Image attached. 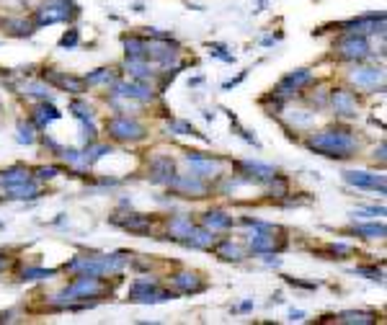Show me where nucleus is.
I'll list each match as a JSON object with an SVG mask.
<instances>
[{
    "mask_svg": "<svg viewBox=\"0 0 387 325\" xmlns=\"http://www.w3.org/2000/svg\"><path fill=\"white\" fill-rule=\"evenodd\" d=\"M305 144L307 150H315L318 155H325L331 160H349L356 153L359 140L346 126H331V129H323L318 135H310Z\"/></svg>",
    "mask_w": 387,
    "mask_h": 325,
    "instance_id": "f257e3e1",
    "label": "nucleus"
},
{
    "mask_svg": "<svg viewBox=\"0 0 387 325\" xmlns=\"http://www.w3.org/2000/svg\"><path fill=\"white\" fill-rule=\"evenodd\" d=\"M81 13V8L75 6V0H44L34 13V24L36 28L52 26V24H67L72 18Z\"/></svg>",
    "mask_w": 387,
    "mask_h": 325,
    "instance_id": "f03ea898",
    "label": "nucleus"
},
{
    "mask_svg": "<svg viewBox=\"0 0 387 325\" xmlns=\"http://www.w3.org/2000/svg\"><path fill=\"white\" fill-rule=\"evenodd\" d=\"M106 135L114 142H140L145 140V126L137 119L126 117V114H117V117L106 119Z\"/></svg>",
    "mask_w": 387,
    "mask_h": 325,
    "instance_id": "7ed1b4c3",
    "label": "nucleus"
},
{
    "mask_svg": "<svg viewBox=\"0 0 387 325\" xmlns=\"http://www.w3.org/2000/svg\"><path fill=\"white\" fill-rule=\"evenodd\" d=\"M334 49L341 60H346V62H364V60H370L372 57L370 39L364 34H343L334 44Z\"/></svg>",
    "mask_w": 387,
    "mask_h": 325,
    "instance_id": "20e7f679",
    "label": "nucleus"
},
{
    "mask_svg": "<svg viewBox=\"0 0 387 325\" xmlns=\"http://www.w3.org/2000/svg\"><path fill=\"white\" fill-rule=\"evenodd\" d=\"M334 28H338L341 34H377V31H385V10H372V13H361L356 18H349V21H341L336 24Z\"/></svg>",
    "mask_w": 387,
    "mask_h": 325,
    "instance_id": "39448f33",
    "label": "nucleus"
},
{
    "mask_svg": "<svg viewBox=\"0 0 387 325\" xmlns=\"http://www.w3.org/2000/svg\"><path fill=\"white\" fill-rule=\"evenodd\" d=\"M183 160L191 165V173H194V176H199V178H204V181L225 176V160H222V158L197 153V150H186V153H183Z\"/></svg>",
    "mask_w": 387,
    "mask_h": 325,
    "instance_id": "423d86ee",
    "label": "nucleus"
},
{
    "mask_svg": "<svg viewBox=\"0 0 387 325\" xmlns=\"http://www.w3.org/2000/svg\"><path fill=\"white\" fill-rule=\"evenodd\" d=\"M313 81H315V78H313V72L307 70V67H299V70L287 72V75H284V78L277 83V88L271 90V93H274L277 99H281L284 103H287L289 99L299 96V90L307 88V85H310Z\"/></svg>",
    "mask_w": 387,
    "mask_h": 325,
    "instance_id": "0eeeda50",
    "label": "nucleus"
},
{
    "mask_svg": "<svg viewBox=\"0 0 387 325\" xmlns=\"http://www.w3.org/2000/svg\"><path fill=\"white\" fill-rule=\"evenodd\" d=\"M168 189L176 194V197H186V199H201L209 194V186L204 178H199L194 173H176L171 181H168Z\"/></svg>",
    "mask_w": 387,
    "mask_h": 325,
    "instance_id": "6e6552de",
    "label": "nucleus"
},
{
    "mask_svg": "<svg viewBox=\"0 0 387 325\" xmlns=\"http://www.w3.org/2000/svg\"><path fill=\"white\" fill-rule=\"evenodd\" d=\"M111 93L114 96H122L126 101H137V103H153L155 96H158V90L150 85V83H142V81H117L111 85Z\"/></svg>",
    "mask_w": 387,
    "mask_h": 325,
    "instance_id": "1a4fd4ad",
    "label": "nucleus"
},
{
    "mask_svg": "<svg viewBox=\"0 0 387 325\" xmlns=\"http://www.w3.org/2000/svg\"><path fill=\"white\" fill-rule=\"evenodd\" d=\"M343 183H349L354 189H364V191H377L379 197L387 194V181L385 173H370V171H343L341 173Z\"/></svg>",
    "mask_w": 387,
    "mask_h": 325,
    "instance_id": "9d476101",
    "label": "nucleus"
},
{
    "mask_svg": "<svg viewBox=\"0 0 387 325\" xmlns=\"http://www.w3.org/2000/svg\"><path fill=\"white\" fill-rule=\"evenodd\" d=\"M42 81L57 90H67L72 96H81V93H85V88H88L83 78L70 75V72H65V70H54V67H44V70H42Z\"/></svg>",
    "mask_w": 387,
    "mask_h": 325,
    "instance_id": "9b49d317",
    "label": "nucleus"
},
{
    "mask_svg": "<svg viewBox=\"0 0 387 325\" xmlns=\"http://www.w3.org/2000/svg\"><path fill=\"white\" fill-rule=\"evenodd\" d=\"M328 103H331L336 117H341V119H354L359 114V99H356V93L349 88H334L328 93Z\"/></svg>",
    "mask_w": 387,
    "mask_h": 325,
    "instance_id": "f8f14e48",
    "label": "nucleus"
},
{
    "mask_svg": "<svg viewBox=\"0 0 387 325\" xmlns=\"http://www.w3.org/2000/svg\"><path fill=\"white\" fill-rule=\"evenodd\" d=\"M108 222L132 235H150L153 230V217L140 215V212H117L114 217H108Z\"/></svg>",
    "mask_w": 387,
    "mask_h": 325,
    "instance_id": "ddd939ff",
    "label": "nucleus"
},
{
    "mask_svg": "<svg viewBox=\"0 0 387 325\" xmlns=\"http://www.w3.org/2000/svg\"><path fill=\"white\" fill-rule=\"evenodd\" d=\"M349 83L361 90H385V70L382 67H361L359 65L349 72Z\"/></svg>",
    "mask_w": 387,
    "mask_h": 325,
    "instance_id": "4468645a",
    "label": "nucleus"
},
{
    "mask_svg": "<svg viewBox=\"0 0 387 325\" xmlns=\"http://www.w3.org/2000/svg\"><path fill=\"white\" fill-rule=\"evenodd\" d=\"M168 284L176 289V294H201V292H207V281L197 271H176V274H171Z\"/></svg>",
    "mask_w": 387,
    "mask_h": 325,
    "instance_id": "2eb2a0df",
    "label": "nucleus"
},
{
    "mask_svg": "<svg viewBox=\"0 0 387 325\" xmlns=\"http://www.w3.org/2000/svg\"><path fill=\"white\" fill-rule=\"evenodd\" d=\"M39 197H42V186L36 178L8 183L0 189V199H8V201H36Z\"/></svg>",
    "mask_w": 387,
    "mask_h": 325,
    "instance_id": "dca6fc26",
    "label": "nucleus"
},
{
    "mask_svg": "<svg viewBox=\"0 0 387 325\" xmlns=\"http://www.w3.org/2000/svg\"><path fill=\"white\" fill-rule=\"evenodd\" d=\"M147 173H150V183L168 186V181L176 176V162H173L171 155H153L147 162Z\"/></svg>",
    "mask_w": 387,
    "mask_h": 325,
    "instance_id": "f3484780",
    "label": "nucleus"
},
{
    "mask_svg": "<svg viewBox=\"0 0 387 325\" xmlns=\"http://www.w3.org/2000/svg\"><path fill=\"white\" fill-rule=\"evenodd\" d=\"M217 240V233L215 230H209L204 225H194L189 230L186 238H181V245H186V248H194V251H209Z\"/></svg>",
    "mask_w": 387,
    "mask_h": 325,
    "instance_id": "a211bd4d",
    "label": "nucleus"
},
{
    "mask_svg": "<svg viewBox=\"0 0 387 325\" xmlns=\"http://www.w3.org/2000/svg\"><path fill=\"white\" fill-rule=\"evenodd\" d=\"M122 67H124V72L132 81H142V83H153L160 75V70H155L150 60H132V57H126Z\"/></svg>",
    "mask_w": 387,
    "mask_h": 325,
    "instance_id": "6ab92c4d",
    "label": "nucleus"
},
{
    "mask_svg": "<svg viewBox=\"0 0 387 325\" xmlns=\"http://www.w3.org/2000/svg\"><path fill=\"white\" fill-rule=\"evenodd\" d=\"M209 251H215V256H220L222 261H230V263H240V261H245V258H248V251H245L240 243H235L233 238L215 240V245H212Z\"/></svg>",
    "mask_w": 387,
    "mask_h": 325,
    "instance_id": "aec40b11",
    "label": "nucleus"
},
{
    "mask_svg": "<svg viewBox=\"0 0 387 325\" xmlns=\"http://www.w3.org/2000/svg\"><path fill=\"white\" fill-rule=\"evenodd\" d=\"M155 289H160V281L155 279V276H137L132 284H129V294H126V299L129 302H135V305H142L145 299H147V294H153Z\"/></svg>",
    "mask_w": 387,
    "mask_h": 325,
    "instance_id": "412c9836",
    "label": "nucleus"
},
{
    "mask_svg": "<svg viewBox=\"0 0 387 325\" xmlns=\"http://www.w3.org/2000/svg\"><path fill=\"white\" fill-rule=\"evenodd\" d=\"M60 117H63V111L54 106L52 101H39L34 106V111H31V124L36 129H47V126L52 124V122H57Z\"/></svg>",
    "mask_w": 387,
    "mask_h": 325,
    "instance_id": "4be33fe9",
    "label": "nucleus"
},
{
    "mask_svg": "<svg viewBox=\"0 0 387 325\" xmlns=\"http://www.w3.org/2000/svg\"><path fill=\"white\" fill-rule=\"evenodd\" d=\"M0 28H3V34L16 36V39H26L36 31V26L26 18H0Z\"/></svg>",
    "mask_w": 387,
    "mask_h": 325,
    "instance_id": "5701e85b",
    "label": "nucleus"
},
{
    "mask_svg": "<svg viewBox=\"0 0 387 325\" xmlns=\"http://www.w3.org/2000/svg\"><path fill=\"white\" fill-rule=\"evenodd\" d=\"M201 225L209 227V230H215V233H222V230H233L235 219L233 215H227L222 209H209L201 215Z\"/></svg>",
    "mask_w": 387,
    "mask_h": 325,
    "instance_id": "b1692460",
    "label": "nucleus"
},
{
    "mask_svg": "<svg viewBox=\"0 0 387 325\" xmlns=\"http://www.w3.org/2000/svg\"><path fill=\"white\" fill-rule=\"evenodd\" d=\"M191 227H194V219L189 215H173L168 219V233H165L163 240H179L181 243V238H186Z\"/></svg>",
    "mask_w": 387,
    "mask_h": 325,
    "instance_id": "393cba45",
    "label": "nucleus"
},
{
    "mask_svg": "<svg viewBox=\"0 0 387 325\" xmlns=\"http://www.w3.org/2000/svg\"><path fill=\"white\" fill-rule=\"evenodd\" d=\"M334 320L341 325H372L377 320V315L370 310H343V312L334 315Z\"/></svg>",
    "mask_w": 387,
    "mask_h": 325,
    "instance_id": "a878e982",
    "label": "nucleus"
},
{
    "mask_svg": "<svg viewBox=\"0 0 387 325\" xmlns=\"http://www.w3.org/2000/svg\"><path fill=\"white\" fill-rule=\"evenodd\" d=\"M124 54L132 60H147V36H122Z\"/></svg>",
    "mask_w": 387,
    "mask_h": 325,
    "instance_id": "bb28decb",
    "label": "nucleus"
},
{
    "mask_svg": "<svg viewBox=\"0 0 387 325\" xmlns=\"http://www.w3.org/2000/svg\"><path fill=\"white\" fill-rule=\"evenodd\" d=\"M28 178H34V176H31V168L21 165V162L10 165L6 171H0V186H8V183H18V181H28Z\"/></svg>",
    "mask_w": 387,
    "mask_h": 325,
    "instance_id": "cd10ccee",
    "label": "nucleus"
},
{
    "mask_svg": "<svg viewBox=\"0 0 387 325\" xmlns=\"http://www.w3.org/2000/svg\"><path fill=\"white\" fill-rule=\"evenodd\" d=\"M114 153V147L106 142H88L85 147H83V155H85V160H88V165H96V162L101 160V158H106V155Z\"/></svg>",
    "mask_w": 387,
    "mask_h": 325,
    "instance_id": "c85d7f7f",
    "label": "nucleus"
},
{
    "mask_svg": "<svg viewBox=\"0 0 387 325\" xmlns=\"http://www.w3.org/2000/svg\"><path fill=\"white\" fill-rule=\"evenodd\" d=\"M60 158H63V160L70 165L72 171H78V173L88 171V168H90L88 160H85V155H83V150H75V147H63Z\"/></svg>",
    "mask_w": 387,
    "mask_h": 325,
    "instance_id": "c756f323",
    "label": "nucleus"
},
{
    "mask_svg": "<svg viewBox=\"0 0 387 325\" xmlns=\"http://www.w3.org/2000/svg\"><path fill=\"white\" fill-rule=\"evenodd\" d=\"M60 269H42V266H26V269H21L18 274V279L21 281H42V279H52L57 276Z\"/></svg>",
    "mask_w": 387,
    "mask_h": 325,
    "instance_id": "7c9ffc66",
    "label": "nucleus"
},
{
    "mask_svg": "<svg viewBox=\"0 0 387 325\" xmlns=\"http://www.w3.org/2000/svg\"><path fill=\"white\" fill-rule=\"evenodd\" d=\"M352 233L364 238V240H382V238L387 235V230L382 222H370V225H356Z\"/></svg>",
    "mask_w": 387,
    "mask_h": 325,
    "instance_id": "2f4dec72",
    "label": "nucleus"
},
{
    "mask_svg": "<svg viewBox=\"0 0 387 325\" xmlns=\"http://www.w3.org/2000/svg\"><path fill=\"white\" fill-rule=\"evenodd\" d=\"M83 81H85V85H114L119 78L111 70H108V67H99V70L88 72Z\"/></svg>",
    "mask_w": 387,
    "mask_h": 325,
    "instance_id": "473e14b6",
    "label": "nucleus"
},
{
    "mask_svg": "<svg viewBox=\"0 0 387 325\" xmlns=\"http://www.w3.org/2000/svg\"><path fill=\"white\" fill-rule=\"evenodd\" d=\"M24 93L31 96V99H39V101H52V85H47L44 81L24 83Z\"/></svg>",
    "mask_w": 387,
    "mask_h": 325,
    "instance_id": "72a5a7b5",
    "label": "nucleus"
},
{
    "mask_svg": "<svg viewBox=\"0 0 387 325\" xmlns=\"http://www.w3.org/2000/svg\"><path fill=\"white\" fill-rule=\"evenodd\" d=\"M70 114L78 119V122H90V119L96 117L93 106H90V103H85V101H81V99L70 101Z\"/></svg>",
    "mask_w": 387,
    "mask_h": 325,
    "instance_id": "f704fd0d",
    "label": "nucleus"
},
{
    "mask_svg": "<svg viewBox=\"0 0 387 325\" xmlns=\"http://www.w3.org/2000/svg\"><path fill=\"white\" fill-rule=\"evenodd\" d=\"M292 124H295V129H310V126L315 124V111H310V108H297V111L292 114Z\"/></svg>",
    "mask_w": 387,
    "mask_h": 325,
    "instance_id": "c9c22d12",
    "label": "nucleus"
},
{
    "mask_svg": "<svg viewBox=\"0 0 387 325\" xmlns=\"http://www.w3.org/2000/svg\"><path fill=\"white\" fill-rule=\"evenodd\" d=\"M16 140L21 144H34L36 142V126L31 122H18L16 124Z\"/></svg>",
    "mask_w": 387,
    "mask_h": 325,
    "instance_id": "e433bc0d",
    "label": "nucleus"
},
{
    "mask_svg": "<svg viewBox=\"0 0 387 325\" xmlns=\"http://www.w3.org/2000/svg\"><path fill=\"white\" fill-rule=\"evenodd\" d=\"M60 173H63V165H39V168L31 171V176L36 181H54Z\"/></svg>",
    "mask_w": 387,
    "mask_h": 325,
    "instance_id": "4c0bfd02",
    "label": "nucleus"
},
{
    "mask_svg": "<svg viewBox=\"0 0 387 325\" xmlns=\"http://www.w3.org/2000/svg\"><path fill=\"white\" fill-rule=\"evenodd\" d=\"M168 129H171L173 135H194V137H201L197 132V129H194V126L189 124V122H183V119H168Z\"/></svg>",
    "mask_w": 387,
    "mask_h": 325,
    "instance_id": "58836bf2",
    "label": "nucleus"
},
{
    "mask_svg": "<svg viewBox=\"0 0 387 325\" xmlns=\"http://www.w3.org/2000/svg\"><path fill=\"white\" fill-rule=\"evenodd\" d=\"M78 44H81V31H78V28H67L63 34V39L57 42L60 49H75Z\"/></svg>",
    "mask_w": 387,
    "mask_h": 325,
    "instance_id": "ea45409f",
    "label": "nucleus"
},
{
    "mask_svg": "<svg viewBox=\"0 0 387 325\" xmlns=\"http://www.w3.org/2000/svg\"><path fill=\"white\" fill-rule=\"evenodd\" d=\"M227 47L225 44H209V54L217 57V60H225V62H235V54L233 52H225Z\"/></svg>",
    "mask_w": 387,
    "mask_h": 325,
    "instance_id": "a19ab883",
    "label": "nucleus"
},
{
    "mask_svg": "<svg viewBox=\"0 0 387 325\" xmlns=\"http://www.w3.org/2000/svg\"><path fill=\"white\" fill-rule=\"evenodd\" d=\"M233 124H235V135L240 137V140H245V142L248 144H253V147H261V142H258V140H256V135H251V132H248V129H243V126L238 124V119L233 117Z\"/></svg>",
    "mask_w": 387,
    "mask_h": 325,
    "instance_id": "79ce46f5",
    "label": "nucleus"
},
{
    "mask_svg": "<svg viewBox=\"0 0 387 325\" xmlns=\"http://www.w3.org/2000/svg\"><path fill=\"white\" fill-rule=\"evenodd\" d=\"M354 274H361V276H367V279L382 281V269H377V266H356Z\"/></svg>",
    "mask_w": 387,
    "mask_h": 325,
    "instance_id": "37998d69",
    "label": "nucleus"
},
{
    "mask_svg": "<svg viewBox=\"0 0 387 325\" xmlns=\"http://www.w3.org/2000/svg\"><path fill=\"white\" fill-rule=\"evenodd\" d=\"M117 186H122V181H119V178H111V176H101V178L96 181V183H93L90 189L101 191V189H117Z\"/></svg>",
    "mask_w": 387,
    "mask_h": 325,
    "instance_id": "c03bdc74",
    "label": "nucleus"
},
{
    "mask_svg": "<svg viewBox=\"0 0 387 325\" xmlns=\"http://www.w3.org/2000/svg\"><path fill=\"white\" fill-rule=\"evenodd\" d=\"M328 251L334 253V258H349V256H354V248L346 243H334L328 245Z\"/></svg>",
    "mask_w": 387,
    "mask_h": 325,
    "instance_id": "a18cd8bd",
    "label": "nucleus"
},
{
    "mask_svg": "<svg viewBox=\"0 0 387 325\" xmlns=\"http://www.w3.org/2000/svg\"><path fill=\"white\" fill-rule=\"evenodd\" d=\"M354 215L372 217V219H374V217H385V207H382V204H379V207H374V204H372V207H361L359 212H354Z\"/></svg>",
    "mask_w": 387,
    "mask_h": 325,
    "instance_id": "49530a36",
    "label": "nucleus"
},
{
    "mask_svg": "<svg viewBox=\"0 0 387 325\" xmlns=\"http://www.w3.org/2000/svg\"><path fill=\"white\" fill-rule=\"evenodd\" d=\"M42 142H44V150H52V155H60V153H63V144L54 142V140H52L49 135H44V140H42Z\"/></svg>",
    "mask_w": 387,
    "mask_h": 325,
    "instance_id": "de8ad7c7",
    "label": "nucleus"
},
{
    "mask_svg": "<svg viewBox=\"0 0 387 325\" xmlns=\"http://www.w3.org/2000/svg\"><path fill=\"white\" fill-rule=\"evenodd\" d=\"M287 284H292V287H299V289H318V281H302V279H289V276H287Z\"/></svg>",
    "mask_w": 387,
    "mask_h": 325,
    "instance_id": "09e8293b",
    "label": "nucleus"
},
{
    "mask_svg": "<svg viewBox=\"0 0 387 325\" xmlns=\"http://www.w3.org/2000/svg\"><path fill=\"white\" fill-rule=\"evenodd\" d=\"M147 36H150V39H171V31H160V28H155V26H150L147 28Z\"/></svg>",
    "mask_w": 387,
    "mask_h": 325,
    "instance_id": "8fccbe9b",
    "label": "nucleus"
},
{
    "mask_svg": "<svg viewBox=\"0 0 387 325\" xmlns=\"http://www.w3.org/2000/svg\"><path fill=\"white\" fill-rule=\"evenodd\" d=\"M305 312H302V310H289V320H292V323H302V320H305Z\"/></svg>",
    "mask_w": 387,
    "mask_h": 325,
    "instance_id": "3c124183",
    "label": "nucleus"
},
{
    "mask_svg": "<svg viewBox=\"0 0 387 325\" xmlns=\"http://www.w3.org/2000/svg\"><path fill=\"white\" fill-rule=\"evenodd\" d=\"M6 266H8V253H6V251H0V274L6 271Z\"/></svg>",
    "mask_w": 387,
    "mask_h": 325,
    "instance_id": "603ef678",
    "label": "nucleus"
},
{
    "mask_svg": "<svg viewBox=\"0 0 387 325\" xmlns=\"http://www.w3.org/2000/svg\"><path fill=\"white\" fill-rule=\"evenodd\" d=\"M279 39H281V36H266V39H263L261 44H263V47H271V44H277Z\"/></svg>",
    "mask_w": 387,
    "mask_h": 325,
    "instance_id": "864d4df0",
    "label": "nucleus"
},
{
    "mask_svg": "<svg viewBox=\"0 0 387 325\" xmlns=\"http://www.w3.org/2000/svg\"><path fill=\"white\" fill-rule=\"evenodd\" d=\"M238 310H240V312H248V310H253V299H245V302L238 307Z\"/></svg>",
    "mask_w": 387,
    "mask_h": 325,
    "instance_id": "5fc2aeb1",
    "label": "nucleus"
}]
</instances>
